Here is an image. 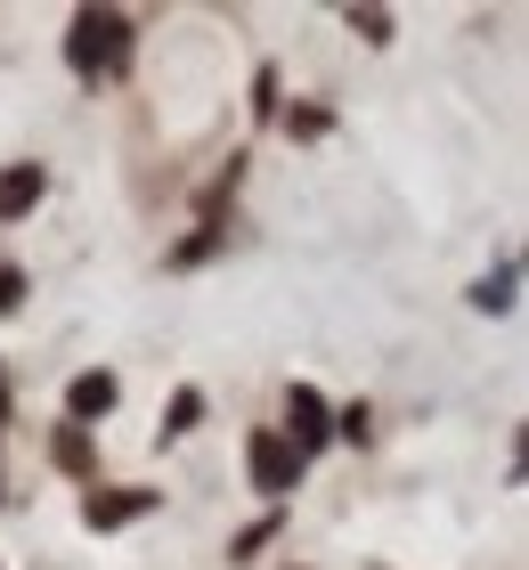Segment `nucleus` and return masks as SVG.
I'll return each instance as SVG.
<instances>
[{
  "label": "nucleus",
  "instance_id": "f257e3e1",
  "mask_svg": "<svg viewBox=\"0 0 529 570\" xmlns=\"http://www.w3.org/2000/svg\"><path fill=\"white\" fill-rule=\"evenodd\" d=\"M66 66L82 73V82H115L130 66V17L123 9H74L66 24Z\"/></svg>",
  "mask_w": 529,
  "mask_h": 570
},
{
  "label": "nucleus",
  "instance_id": "0eeeda50",
  "mask_svg": "<svg viewBox=\"0 0 529 570\" xmlns=\"http://www.w3.org/2000/svg\"><path fill=\"white\" fill-rule=\"evenodd\" d=\"M58 464H66V473H90V464H98V456H90V432H82V424H66V432H58Z\"/></svg>",
  "mask_w": 529,
  "mask_h": 570
},
{
  "label": "nucleus",
  "instance_id": "6e6552de",
  "mask_svg": "<svg viewBox=\"0 0 529 570\" xmlns=\"http://www.w3.org/2000/svg\"><path fill=\"white\" fill-rule=\"evenodd\" d=\"M196 416H204V392H179V400H172V416H164V440H188Z\"/></svg>",
  "mask_w": 529,
  "mask_h": 570
},
{
  "label": "nucleus",
  "instance_id": "7ed1b4c3",
  "mask_svg": "<svg viewBox=\"0 0 529 570\" xmlns=\"http://www.w3.org/2000/svg\"><path fill=\"white\" fill-rule=\"evenodd\" d=\"M285 449H294V456H317V449H326V440H334V416H326V400H317L310 392V383H294V392H285Z\"/></svg>",
  "mask_w": 529,
  "mask_h": 570
},
{
  "label": "nucleus",
  "instance_id": "f03ea898",
  "mask_svg": "<svg viewBox=\"0 0 529 570\" xmlns=\"http://www.w3.org/2000/svg\"><path fill=\"white\" fill-rule=\"evenodd\" d=\"M245 473H253V489H261V498H285V489L302 481V456L277 440V424H261V432L245 440Z\"/></svg>",
  "mask_w": 529,
  "mask_h": 570
},
{
  "label": "nucleus",
  "instance_id": "423d86ee",
  "mask_svg": "<svg viewBox=\"0 0 529 570\" xmlns=\"http://www.w3.org/2000/svg\"><path fill=\"white\" fill-rule=\"evenodd\" d=\"M115 392H123V383L106 375V367L74 375V383H66V416H74V424H90V416H106V407H115Z\"/></svg>",
  "mask_w": 529,
  "mask_h": 570
},
{
  "label": "nucleus",
  "instance_id": "f8f14e48",
  "mask_svg": "<svg viewBox=\"0 0 529 570\" xmlns=\"http://www.w3.org/2000/svg\"><path fill=\"white\" fill-rule=\"evenodd\" d=\"M25 302V269H0V309H17Z\"/></svg>",
  "mask_w": 529,
  "mask_h": 570
},
{
  "label": "nucleus",
  "instance_id": "39448f33",
  "mask_svg": "<svg viewBox=\"0 0 529 570\" xmlns=\"http://www.w3.org/2000/svg\"><path fill=\"white\" fill-rule=\"evenodd\" d=\"M41 188H49L41 164H9V171H0V220H25L41 204Z\"/></svg>",
  "mask_w": 529,
  "mask_h": 570
},
{
  "label": "nucleus",
  "instance_id": "1a4fd4ad",
  "mask_svg": "<svg viewBox=\"0 0 529 570\" xmlns=\"http://www.w3.org/2000/svg\"><path fill=\"white\" fill-rule=\"evenodd\" d=\"M270 538H277V513H270V522H253L245 538H236V547H228V562H253L261 547H270Z\"/></svg>",
  "mask_w": 529,
  "mask_h": 570
},
{
  "label": "nucleus",
  "instance_id": "20e7f679",
  "mask_svg": "<svg viewBox=\"0 0 529 570\" xmlns=\"http://www.w3.org/2000/svg\"><path fill=\"white\" fill-rule=\"evenodd\" d=\"M164 505V489H90L82 498V522L90 530H123V522H139V513Z\"/></svg>",
  "mask_w": 529,
  "mask_h": 570
},
{
  "label": "nucleus",
  "instance_id": "9b49d317",
  "mask_svg": "<svg viewBox=\"0 0 529 570\" xmlns=\"http://www.w3.org/2000/svg\"><path fill=\"white\" fill-rule=\"evenodd\" d=\"M351 24H359L366 41H391V17H383V9H351Z\"/></svg>",
  "mask_w": 529,
  "mask_h": 570
},
{
  "label": "nucleus",
  "instance_id": "ddd939ff",
  "mask_svg": "<svg viewBox=\"0 0 529 570\" xmlns=\"http://www.w3.org/2000/svg\"><path fill=\"white\" fill-rule=\"evenodd\" d=\"M0 424H9V383H0Z\"/></svg>",
  "mask_w": 529,
  "mask_h": 570
},
{
  "label": "nucleus",
  "instance_id": "9d476101",
  "mask_svg": "<svg viewBox=\"0 0 529 570\" xmlns=\"http://www.w3.org/2000/svg\"><path fill=\"white\" fill-rule=\"evenodd\" d=\"M481 309H506L513 302V269H497V277H481V294H472Z\"/></svg>",
  "mask_w": 529,
  "mask_h": 570
}]
</instances>
